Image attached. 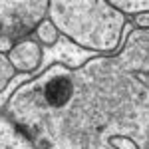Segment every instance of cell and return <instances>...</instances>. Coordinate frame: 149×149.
Instances as JSON below:
<instances>
[{
	"mask_svg": "<svg viewBox=\"0 0 149 149\" xmlns=\"http://www.w3.org/2000/svg\"><path fill=\"white\" fill-rule=\"evenodd\" d=\"M48 18L60 34L88 52L109 56L123 46L127 18L111 2H50Z\"/></svg>",
	"mask_w": 149,
	"mask_h": 149,
	"instance_id": "1",
	"label": "cell"
},
{
	"mask_svg": "<svg viewBox=\"0 0 149 149\" xmlns=\"http://www.w3.org/2000/svg\"><path fill=\"white\" fill-rule=\"evenodd\" d=\"M50 149H149V107L86 125Z\"/></svg>",
	"mask_w": 149,
	"mask_h": 149,
	"instance_id": "2",
	"label": "cell"
},
{
	"mask_svg": "<svg viewBox=\"0 0 149 149\" xmlns=\"http://www.w3.org/2000/svg\"><path fill=\"white\" fill-rule=\"evenodd\" d=\"M50 2L0 0V54H8L18 42L36 32L48 18Z\"/></svg>",
	"mask_w": 149,
	"mask_h": 149,
	"instance_id": "3",
	"label": "cell"
},
{
	"mask_svg": "<svg viewBox=\"0 0 149 149\" xmlns=\"http://www.w3.org/2000/svg\"><path fill=\"white\" fill-rule=\"evenodd\" d=\"M8 60L18 74L32 76V74H38L44 62V50L34 38H26L8 52Z\"/></svg>",
	"mask_w": 149,
	"mask_h": 149,
	"instance_id": "4",
	"label": "cell"
},
{
	"mask_svg": "<svg viewBox=\"0 0 149 149\" xmlns=\"http://www.w3.org/2000/svg\"><path fill=\"white\" fill-rule=\"evenodd\" d=\"M0 149H40L6 113H0Z\"/></svg>",
	"mask_w": 149,
	"mask_h": 149,
	"instance_id": "5",
	"label": "cell"
},
{
	"mask_svg": "<svg viewBox=\"0 0 149 149\" xmlns=\"http://www.w3.org/2000/svg\"><path fill=\"white\" fill-rule=\"evenodd\" d=\"M60 38H62V34H60V30L54 26V22H52L50 18H46L34 32V40L40 46H46V48L56 46L58 42H60Z\"/></svg>",
	"mask_w": 149,
	"mask_h": 149,
	"instance_id": "6",
	"label": "cell"
},
{
	"mask_svg": "<svg viewBox=\"0 0 149 149\" xmlns=\"http://www.w3.org/2000/svg\"><path fill=\"white\" fill-rule=\"evenodd\" d=\"M16 70L8 60V54H0V92H6L16 78Z\"/></svg>",
	"mask_w": 149,
	"mask_h": 149,
	"instance_id": "7",
	"label": "cell"
},
{
	"mask_svg": "<svg viewBox=\"0 0 149 149\" xmlns=\"http://www.w3.org/2000/svg\"><path fill=\"white\" fill-rule=\"evenodd\" d=\"M117 10H121L123 14H131L133 12L139 14V12H149V0L141 2V0H117V2H111Z\"/></svg>",
	"mask_w": 149,
	"mask_h": 149,
	"instance_id": "8",
	"label": "cell"
},
{
	"mask_svg": "<svg viewBox=\"0 0 149 149\" xmlns=\"http://www.w3.org/2000/svg\"><path fill=\"white\" fill-rule=\"evenodd\" d=\"M131 24H133L137 30H149V12H139V14H133Z\"/></svg>",
	"mask_w": 149,
	"mask_h": 149,
	"instance_id": "9",
	"label": "cell"
}]
</instances>
